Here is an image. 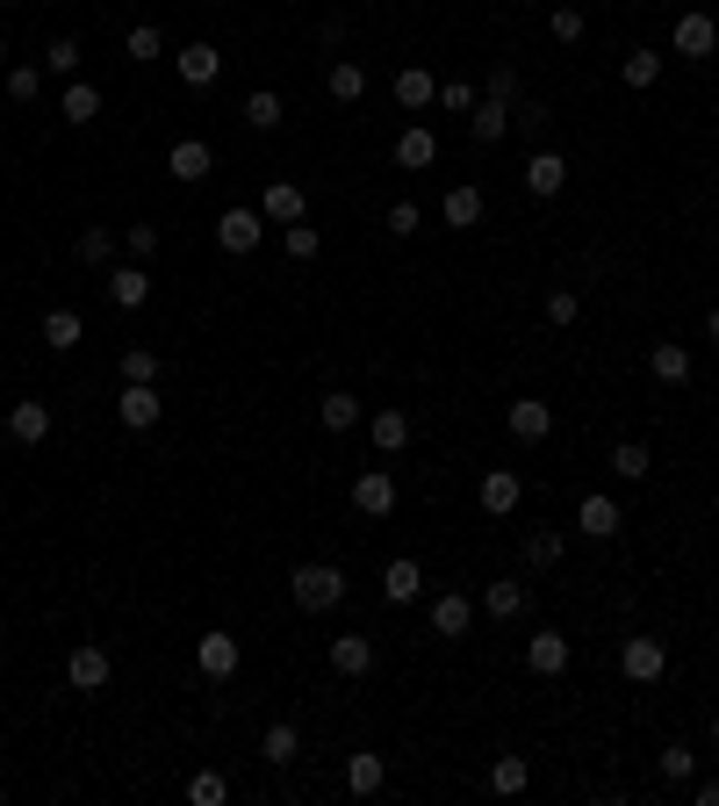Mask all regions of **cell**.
<instances>
[{"mask_svg":"<svg viewBox=\"0 0 719 806\" xmlns=\"http://www.w3.org/2000/svg\"><path fill=\"white\" fill-rule=\"evenodd\" d=\"M288 598H296V613H339L346 605V569L339 561H302V569L288 576Z\"/></svg>","mask_w":719,"mask_h":806,"instance_id":"6da1fadb","label":"cell"},{"mask_svg":"<svg viewBox=\"0 0 719 806\" xmlns=\"http://www.w3.org/2000/svg\"><path fill=\"white\" fill-rule=\"evenodd\" d=\"M662 670H669V641H662V634H626L619 677L626 684H662Z\"/></svg>","mask_w":719,"mask_h":806,"instance_id":"7a4b0ae2","label":"cell"},{"mask_svg":"<svg viewBox=\"0 0 719 806\" xmlns=\"http://www.w3.org/2000/svg\"><path fill=\"white\" fill-rule=\"evenodd\" d=\"M259 238H267V217H259V209H223V217H217V246L223 252H238V260H244V252H259Z\"/></svg>","mask_w":719,"mask_h":806,"instance_id":"3957f363","label":"cell"},{"mask_svg":"<svg viewBox=\"0 0 719 806\" xmlns=\"http://www.w3.org/2000/svg\"><path fill=\"white\" fill-rule=\"evenodd\" d=\"M109 677H116L109 648L80 641V648H72V656H66V684H72V691H109Z\"/></svg>","mask_w":719,"mask_h":806,"instance_id":"277c9868","label":"cell"},{"mask_svg":"<svg viewBox=\"0 0 719 806\" xmlns=\"http://www.w3.org/2000/svg\"><path fill=\"white\" fill-rule=\"evenodd\" d=\"M238 663H244V648H238V634H202V641H194V670H202L209 684H223V677H238Z\"/></svg>","mask_w":719,"mask_h":806,"instance_id":"5b68a950","label":"cell"},{"mask_svg":"<svg viewBox=\"0 0 719 806\" xmlns=\"http://www.w3.org/2000/svg\"><path fill=\"white\" fill-rule=\"evenodd\" d=\"M159 410H166V397L151 382H122V397H116L122 432H151V425H159Z\"/></svg>","mask_w":719,"mask_h":806,"instance_id":"8992f818","label":"cell"},{"mask_svg":"<svg viewBox=\"0 0 719 806\" xmlns=\"http://www.w3.org/2000/svg\"><path fill=\"white\" fill-rule=\"evenodd\" d=\"M353 511H360V519H389V511H396V476H389V468H360V476H353Z\"/></svg>","mask_w":719,"mask_h":806,"instance_id":"52a82bcc","label":"cell"},{"mask_svg":"<svg viewBox=\"0 0 719 806\" xmlns=\"http://www.w3.org/2000/svg\"><path fill=\"white\" fill-rule=\"evenodd\" d=\"M719 51V22L706 8H691V14H677V58H698V66H706V58Z\"/></svg>","mask_w":719,"mask_h":806,"instance_id":"ba28073f","label":"cell"},{"mask_svg":"<svg viewBox=\"0 0 719 806\" xmlns=\"http://www.w3.org/2000/svg\"><path fill=\"white\" fill-rule=\"evenodd\" d=\"M518 497H526V482H518L511 468H489V476L476 482V505L489 511V519H511V511H518Z\"/></svg>","mask_w":719,"mask_h":806,"instance_id":"9c48e42d","label":"cell"},{"mask_svg":"<svg viewBox=\"0 0 719 806\" xmlns=\"http://www.w3.org/2000/svg\"><path fill=\"white\" fill-rule=\"evenodd\" d=\"M166 173H173V180H188V188H194V180H209V173H217V151H209L202 137H180V145L166 151Z\"/></svg>","mask_w":719,"mask_h":806,"instance_id":"30bf717a","label":"cell"},{"mask_svg":"<svg viewBox=\"0 0 719 806\" xmlns=\"http://www.w3.org/2000/svg\"><path fill=\"white\" fill-rule=\"evenodd\" d=\"M648 375H655L662 389H683V382H691V346L655 339V346H648Z\"/></svg>","mask_w":719,"mask_h":806,"instance_id":"8fae6325","label":"cell"},{"mask_svg":"<svg viewBox=\"0 0 719 806\" xmlns=\"http://www.w3.org/2000/svg\"><path fill=\"white\" fill-rule=\"evenodd\" d=\"M173 72H180L188 87H209V80L223 72V51H217V43H202V37H194V43H180V51H173Z\"/></svg>","mask_w":719,"mask_h":806,"instance_id":"7c38bea8","label":"cell"},{"mask_svg":"<svg viewBox=\"0 0 719 806\" xmlns=\"http://www.w3.org/2000/svg\"><path fill=\"white\" fill-rule=\"evenodd\" d=\"M518 180H526V195H540V202H547V195L569 188V159H561V151H532Z\"/></svg>","mask_w":719,"mask_h":806,"instance_id":"4fadbf2b","label":"cell"},{"mask_svg":"<svg viewBox=\"0 0 719 806\" xmlns=\"http://www.w3.org/2000/svg\"><path fill=\"white\" fill-rule=\"evenodd\" d=\"M8 439H14V447H43V439H51V404L22 397L8 410Z\"/></svg>","mask_w":719,"mask_h":806,"instance_id":"5bb4252c","label":"cell"},{"mask_svg":"<svg viewBox=\"0 0 719 806\" xmlns=\"http://www.w3.org/2000/svg\"><path fill=\"white\" fill-rule=\"evenodd\" d=\"M503 425H511V439H532V447H540V439L555 432V404H540V397H518L511 410H503Z\"/></svg>","mask_w":719,"mask_h":806,"instance_id":"9a60e30c","label":"cell"},{"mask_svg":"<svg viewBox=\"0 0 719 806\" xmlns=\"http://www.w3.org/2000/svg\"><path fill=\"white\" fill-rule=\"evenodd\" d=\"M576 526H583V540H611L626 526V511H619V497H598L590 490L583 505H576Z\"/></svg>","mask_w":719,"mask_h":806,"instance_id":"2e32d148","label":"cell"},{"mask_svg":"<svg viewBox=\"0 0 719 806\" xmlns=\"http://www.w3.org/2000/svg\"><path fill=\"white\" fill-rule=\"evenodd\" d=\"M109 302H116V310H144V302H151V273L137 267V260L109 267Z\"/></svg>","mask_w":719,"mask_h":806,"instance_id":"e0dca14e","label":"cell"},{"mask_svg":"<svg viewBox=\"0 0 719 806\" xmlns=\"http://www.w3.org/2000/svg\"><path fill=\"white\" fill-rule=\"evenodd\" d=\"M418 590H425L418 555H396L389 569H381V598H389V605H418Z\"/></svg>","mask_w":719,"mask_h":806,"instance_id":"ac0fdd59","label":"cell"},{"mask_svg":"<svg viewBox=\"0 0 719 806\" xmlns=\"http://www.w3.org/2000/svg\"><path fill=\"white\" fill-rule=\"evenodd\" d=\"M381 785H389V764H381L375 749H353V756H346V793H353V799H375Z\"/></svg>","mask_w":719,"mask_h":806,"instance_id":"d6986e66","label":"cell"},{"mask_svg":"<svg viewBox=\"0 0 719 806\" xmlns=\"http://www.w3.org/2000/svg\"><path fill=\"white\" fill-rule=\"evenodd\" d=\"M526 670L532 677H561L569 670V634H532L526 641Z\"/></svg>","mask_w":719,"mask_h":806,"instance_id":"ffe728a7","label":"cell"},{"mask_svg":"<svg viewBox=\"0 0 719 806\" xmlns=\"http://www.w3.org/2000/svg\"><path fill=\"white\" fill-rule=\"evenodd\" d=\"M468 627H476V605H468L461 590H447V598H432V634H439V641H461Z\"/></svg>","mask_w":719,"mask_h":806,"instance_id":"44dd1931","label":"cell"},{"mask_svg":"<svg viewBox=\"0 0 719 806\" xmlns=\"http://www.w3.org/2000/svg\"><path fill=\"white\" fill-rule=\"evenodd\" d=\"M331 670L339 677H367L375 670V641H367V634H331Z\"/></svg>","mask_w":719,"mask_h":806,"instance_id":"7402d4cb","label":"cell"},{"mask_svg":"<svg viewBox=\"0 0 719 806\" xmlns=\"http://www.w3.org/2000/svg\"><path fill=\"white\" fill-rule=\"evenodd\" d=\"M482 188H476V180H461V188H447V202H439V217H447L453 223V231H476V223H482Z\"/></svg>","mask_w":719,"mask_h":806,"instance_id":"603a6c76","label":"cell"},{"mask_svg":"<svg viewBox=\"0 0 719 806\" xmlns=\"http://www.w3.org/2000/svg\"><path fill=\"white\" fill-rule=\"evenodd\" d=\"M324 94H331V101H346V109H353V101H367V66H360V58H331Z\"/></svg>","mask_w":719,"mask_h":806,"instance_id":"cb8c5ba5","label":"cell"},{"mask_svg":"<svg viewBox=\"0 0 719 806\" xmlns=\"http://www.w3.org/2000/svg\"><path fill=\"white\" fill-rule=\"evenodd\" d=\"M432 159H439V137L425 130V123H410L403 137H396V166H403V173H425Z\"/></svg>","mask_w":719,"mask_h":806,"instance_id":"d4e9b609","label":"cell"},{"mask_svg":"<svg viewBox=\"0 0 719 806\" xmlns=\"http://www.w3.org/2000/svg\"><path fill=\"white\" fill-rule=\"evenodd\" d=\"M80 339H87V317L80 310H43V346H51V354H72Z\"/></svg>","mask_w":719,"mask_h":806,"instance_id":"484cf974","label":"cell"},{"mask_svg":"<svg viewBox=\"0 0 719 806\" xmlns=\"http://www.w3.org/2000/svg\"><path fill=\"white\" fill-rule=\"evenodd\" d=\"M396 101H403V109H432V101H439V80H432V72H425V66H403V72H396Z\"/></svg>","mask_w":719,"mask_h":806,"instance_id":"4316f807","label":"cell"},{"mask_svg":"<svg viewBox=\"0 0 719 806\" xmlns=\"http://www.w3.org/2000/svg\"><path fill=\"white\" fill-rule=\"evenodd\" d=\"M259 217H267V223H296L302 217V188H296V180H273V188L259 195Z\"/></svg>","mask_w":719,"mask_h":806,"instance_id":"83f0119b","label":"cell"},{"mask_svg":"<svg viewBox=\"0 0 719 806\" xmlns=\"http://www.w3.org/2000/svg\"><path fill=\"white\" fill-rule=\"evenodd\" d=\"M367 439H375L381 454H403V447H410V410H375V425H367Z\"/></svg>","mask_w":719,"mask_h":806,"instance_id":"f1b7e54d","label":"cell"},{"mask_svg":"<svg viewBox=\"0 0 719 806\" xmlns=\"http://www.w3.org/2000/svg\"><path fill=\"white\" fill-rule=\"evenodd\" d=\"M482 613L489 619H518L526 613V584H518V576H497V584L482 590Z\"/></svg>","mask_w":719,"mask_h":806,"instance_id":"f546056e","label":"cell"},{"mask_svg":"<svg viewBox=\"0 0 719 806\" xmlns=\"http://www.w3.org/2000/svg\"><path fill=\"white\" fill-rule=\"evenodd\" d=\"M58 116H66L72 130H80V123H94V116H101V87H87V80H66V101H58Z\"/></svg>","mask_w":719,"mask_h":806,"instance_id":"4dcf8cb0","label":"cell"},{"mask_svg":"<svg viewBox=\"0 0 719 806\" xmlns=\"http://www.w3.org/2000/svg\"><path fill=\"white\" fill-rule=\"evenodd\" d=\"M468 130H476V145H497L503 130H511V109H503V101H476V109H468Z\"/></svg>","mask_w":719,"mask_h":806,"instance_id":"1f68e13d","label":"cell"},{"mask_svg":"<svg viewBox=\"0 0 719 806\" xmlns=\"http://www.w3.org/2000/svg\"><path fill=\"white\" fill-rule=\"evenodd\" d=\"M259 756H267V764H296V756H302V735H296V720H273L267 735H259Z\"/></svg>","mask_w":719,"mask_h":806,"instance_id":"d6a6232c","label":"cell"},{"mask_svg":"<svg viewBox=\"0 0 719 806\" xmlns=\"http://www.w3.org/2000/svg\"><path fill=\"white\" fill-rule=\"evenodd\" d=\"M122 58H130V66H151V58H166L159 22H130V37H122Z\"/></svg>","mask_w":719,"mask_h":806,"instance_id":"836d02e7","label":"cell"},{"mask_svg":"<svg viewBox=\"0 0 719 806\" xmlns=\"http://www.w3.org/2000/svg\"><path fill=\"white\" fill-rule=\"evenodd\" d=\"M648 447H640V439H619V447H611V476L619 482H648Z\"/></svg>","mask_w":719,"mask_h":806,"instance_id":"e575fe53","label":"cell"},{"mask_svg":"<svg viewBox=\"0 0 719 806\" xmlns=\"http://www.w3.org/2000/svg\"><path fill=\"white\" fill-rule=\"evenodd\" d=\"M317 418H324L331 432H353V425H360V397H353V389H331V397L317 404Z\"/></svg>","mask_w":719,"mask_h":806,"instance_id":"d590c367","label":"cell"},{"mask_svg":"<svg viewBox=\"0 0 719 806\" xmlns=\"http://www.w3.org/2000/svg\"><path fill=\"white\" fill-rule=\"evenodd\" d=\"M526 785H532V764H526V756H497V770H489V793L511 799V793H526Z\"/></svg>","mask_w":719,"mask_h":806,"instance_id":"8d00e7d4","label":"cell"},{"mask_svg":"<svg viewBox=\"0 0 719 806\" xmlns=\"http://www.w3.org/2000/svg\"><path fill=\"white\" fill-rule=\"evenodd\" d=\"M80 260L87 267H116V231H109V223H87V231H80Z\"/></svg>","mask_w":719,"mask_h":806,"instance_id":"74e56055","label":"cell"},{"mask_svg":"<svg viewBox=\"0 0 719 806\" xmlns=\"http://www.w3.org/2000/svg\"><path fill=\"white\" fill-rule=\"evenodd\" d=\"M43 72H58V80H80V37H51V51H43Z\"/></svg>","mask_w":719,"mask_h":806,"instance_id":"f35d334b","label":"cell"},{"mask_svg":"<svg viewBox=\"0 0 719 806\" xmlns=\"http://www.w3.org/2000/svg\"><path fill=\"white\" fill-rule=\"evenodd\" d=\"M244 123H252V130H281V94H273V87L244 94Z\"/></svg>","mask_w":719,"mask_h":806,"instance_id":"ab89813d","label":"cell"},{"mask_svg":"<svg viewBox=\"0 0 719 806\" xmlns=\"http://www.w3.org/2000/svg\"><path fill=\"white\" fill-rule=\"evenodd\" d=\"M619 80H626V87H640V94H648V87H655V80H662V58H655V51H626V66H619Z\"/></svg>","mask_w":719,"mask_h":806,"instance_id":"60d3db41","label":"cell"},{"mask_svg":"<svg viewBox=\"0 0 719 806\" xmlns=\"http://www.w3.org/2000/svg\"><path fill=\"white\" fill-rule=\"evenodd\" d=\"M317 246H324V238L310 231V217H296V223H281V252L288 260H317Z\"/></svg>","mask_w":719,"mask_h":806,"instance_id":"b9f144b4","label":"cell"},{"mask_svg":"<svg viewBox=\"0 0 719 806\" xmlns=\"http://www.w3.org/2000/svg\"><path fill=\"white\" fill-rule=\"evenodd\" d=\"M37 94H43V66H8V101L14 109H29Z\"/></svg>","mask_w":719,"mask_h":806,"instance_id":"7bdbcfd3","label":"cell"},{"mask_svg":"<svg viewBox=\"0 0 719 806\" xmlns=\"http://www.w3.org/2000/svg\"><path fill=\"white\" fill-rule=\"evenodd\" d=\"M662 778H669V785L698 778V749H691V742H669V749H662Z\"/></svg>","mask_w":719,"mask_h":806,"instance_id":"ee69618b","label":"cell"},{"mask_svg":"<svg viewBox=\"0 0 719 806\" xmlns=\"http://www.w3.org/2000/svg\"><path fill=\"white\" fill-rule=\"evenodd\" d=\"M122 382H159V354L151 346H122Z\"/></svg>","mask_w":719,"mask_h":806,"instance_id":"f6af8a7d","label":"cell"},{"mask_svg":"<svg viewBox=\"0 0 719 806\" xmlns=\"http://www.w3.org/2000/svg\"><path fill=\"white\" fill-rule=\"evenodd\" d=\"M583 317V296L576 288H547V325H576Z\"/></svg>","mask_w":719,"mask_h":806,"instance_id":"bcb514c9","label":"cell"},{"mask_svg":"<svg viewBox=\"0 0 719 806\" xmlns=\"http://www.w3.org/2000/svg\"><path fill=\"white\" fill-rule=\"evenodd\" d=\"M561 561V534H526V569H555Z\"/></svg>","mask_w":719,"mask_h":806,"instance_id":"7dc6e473","label":"cell"},{"mask_svg":"<svg viewBox=\"0 0 719 806\" xmlns=\"http://www.w3.org/2000/svg\"><path fill=\"white\" fill-rule=\"evenodd\" d=\"M223 793H231V785H223L217 770H194V778H188V799L194 806H223Z\"/></svg>","mask_w":719,"mask_h":806,"instance_id":"c3c4849f","label":"cell"},{"mask_svg":"<svg viewBox=\"0 0 719 806\" xmlns=\"http://www.w3.org/2000/svg\"><path fill=\"white\" fill-rule=\"evenodd\" d=\"M381 223H389V238H418V202H410V195H403V202H389V217H381Z\"/></svg>","mask_w":719,"mask_h":806,"instance_id":"681fc988","label":"cell"},{"mask_svg":"<svg viewBox=\"0 0 719 806\" xmlns=\"http://www.w3.org/2000/svg\"><path fill=\"white\" fill-rule=\"evenodd\" d=\"M547 29H555V43H583V8H555Z\"/></svg>","mask_w":719,"mask_h":806,"instance_id":"f907efd6","label":"cell"},{"mask_svg":"<svg viewBox=\"0 0 719 806\" xmlns=\"http://www.w3.org/2000/svg\"><path fill=\"white\" fill-rule=\"evenodd\" d=\"M489 101H503V109H518V101H526V94H518V72H511V66L489 72Z\"/></svg>","mask_w":719,"mask_h":806,"instance_id":"816d5d0a","label":"cell"},{"mask_svg":"<svg viewBox=\"0 0 719 806\" xmlns=\"http://www.w3.org/2000/svg\"><path fill=\"white\" fill-rule=\"evenodd\" d=\"M439 109L468 116V109H476V87H468V80H447V87H439Z\"/></svg>","mask_w":719,"mask_h":806,"instance_id":"f5cc1de1","label":"cell"},{"mask_svg":"<svg viewBox=\"0 0 719 806\" xmlns=\"http://www.w3.org/2000/svg\"><path fill=\"white\" fill-rule=\"evenodd\" d=\"M122 246H130V260H151V252H159V231H151V223H130Z\"/></svg>","mask_w":719,"mask_h":806,"instance_id":"db71d44e","label":"cell"},{"mask_svg":"<svg viewBox=\"0 0 719 806\" xmlns=\"http://www.w3.org/2000/svg\"><path fill=\"white\" fill-rule=\"evenodd\" d=\"M698 806H719V778H706V785H698Z\"/></svg>","mask_w":719,"mask_h":806,"instance_id":"11a10c76","label":"cell"},{"mask_svg":"<svg viewBox=\"0 0 719 806\" xmlns=\"http://www.w3.org/2000/svg\"><path fill=\"white\" fill-rule=\"evenodd\" d=\"M706 339L719 346V302H712V310H706Z\"/></svg>","mask_w":719,"mask_h":806,"instance_id":"9f6ffc18","label":"cell"},{"mask_svg":"<svg viewBox=\"0 0 719 806\" xmlns=\"http://www.w3.org/2000/svg\"><path fill=\"white\" fill-rule=\"evenodd\" d=\"M0 72H8V37H0Z\"/></svg>","mask_w":719,"mask_h":806,"instance_id":"6f0895ef","label":"cell"},{"mask_svg":"<svg viewBox=\"0 0 719 806\" xmlns=\"http://www.w3.org/2000/svg\"><path fill=\"white\" fill-rule=\"evenodd\" d=\"M712 749H719V720H712Z\"/></svg>","mask_w":719,"mask_h":806,"instance_id":"680465c9","label":"cell"},{"mask_svg":"<svg viewBox=\"0 0 719 806\" xmlns=\"http://www.w3.org/2000/svg\"><path fill=\"white\" fill-rule=\"evenodd\" d=\"M0 505H8V490H0Z\"/></svg>","mask_w":719,"mask_h":806,"instance_id":"91938a15","label":"cell"}]
</instances>
